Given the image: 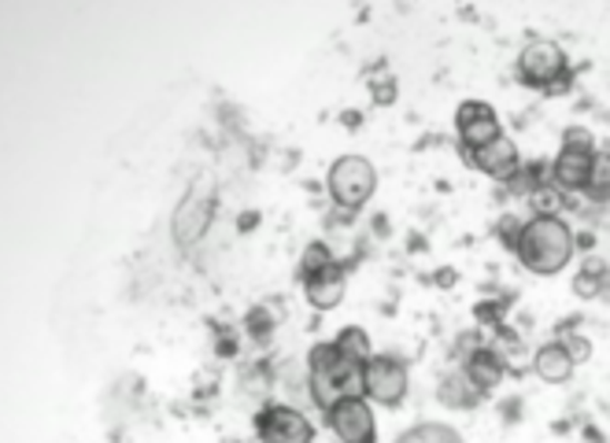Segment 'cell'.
Instances as JSON below:
<instances>
[{
  "mask_svg": "<svg viewBox=\"0 0 610 443\" xmlns=\"http://www.w3.org/2000/svg\"><path fill=\"white\" fill-rule=\"evenodd\" d=\"M584 197L596 203H610V152L592 155V174H589V185H584Z\"/></svg>",
  "mask_w": 610,
  "mask_h": 443,
  "instance_id": "obj_18",
  "label": "cell"
},
{
  "mask_svg": "<svg viewBox=\"0 0 610 443\" xmlns=\"http://www.w3.org/2000/svg\"><path fill=\"white\" fill-rule=\"evenodd\" d=\"M518 78H522V85L540 89V93H562L570 85V60L562 44L544 38L529 41L518 56Z\"/></svg>",
  "mask_w": 610,
  "mask_h": 443,
  "instance_id": "obj_3",
  "label": "cell"
},
{
  "mask_svg": "<svg viewBox=\"0 0 610 443\" xmlns=\"http://www.w3.org/2000/svg\"><path fill=\"white\" fill-rule=\"evenodd\" d=\"M562 344H567V351H570V359H573V362H589V359H592V340H589V336L570 333L567 340H562Z\"/></svg>",
  "mask_w": 610,
  "mask_h": 443,
  "instance_id": "obj_24",
  "label": "cell"
},
{
  "mask_svg": "<svg viewBox=\"0 0 610 443\" xmlns=\"http://www.w3.org/2000/svg\"><path fill=\"white\" fill-rule=\"evenodd\" d=\"M437 400L444 403V406H451V411H470V406H478V403L484 400V395H481L478 389H473L467 373L456 370V373H448V377L440 381Z\"/></svg>",
  "mask_w": 610,
  "mask_h": 443,
  "instance_id": "obj_14",
  "label": "cell"
},
{
  "mask_svg": "<svg viewBox=\"0 0 610 443\" xmlns=\"http://www.w3.org/2000/svg\"><path fill=\"white\" fill-rule=\"evenodd\" d=\"M596 300L610 303V270H607V278H603V285H600V295H596Z\"/></svg>",
  "mask_w": 610,
  "mask_h": 443,
  "instance_id": "obj_27",
  "label": "cell"
},
{
  "mask_svg": "<svg viewBox=\"0 0 610 443\" xmlns=\"http://www.w3.org/2000/svg\"><path fill=\"white\" fill-rule=\"evenodd\" d=\"M256 433L263 443H311L314 425L297 411V406L267 403L263 411L256 414Z\"/></svg>",
  "mask_w": 610,
  "mask_h": 443,
  "instance_id": "obj_6",
  "label": "cell"
},
{
  "mask_svg": "<svg viewBox=\"0 0 610 443\" xmlns=\"http://www.w3.org/2000/svg\"><path fill=\"white\" fill-rule=\"evenodd\" d=\"M529 203L537 208V214H548V219H559V211L567 208V197L556 189V185H544V189H537L533 197H529Z\"/></svg>",
  "mask_w": 610,
  "mask_h": 443,
  "instance_id": "obj_21",
  "label": "cell"
},
{
  "mask_svg": "<svg viewBox=\"0 0 610 443\" xmlns=\"http://www.w3.org/2000/svg\"><path fill=\"white\" fill-rule=\"evenodd\" d=\"M437 285H440V289L456 285V274H451V270H440V274H437Z\"/></svg>",
  "mask_w": 610,
  "mask_h": 443,
  "instance_id": "obj_26",
  "label": "cell"
},
{
  "mask_svg": "<svg viewBox=\"0 0 610 443\" xmlns=\"http://www.w3.org/2000/svg\"><path fill=\"white\" fill-rule=\"evenodd\" d=\"M326 181H330V197H333L337 208L359 211V208H367L370 197H374L378 170L363 155H341L330 167V178H326Z\"/></svg>",
  "mask_w": 610,
  "mask_h": 443,
  "instance_id": "obj_4",
  "label": "cell"
},
{
  "mask_svg": "<svg viewBox=\"0 0 610 443\" xmlns=\"http://www.w3.org/2000/svg\"><path fill=\"white\" fill-rule=\"evenodd\" d=\"M370 97H374V104H378V108H389L392 100H397V78L386 74L381 82H374V85H370Z\"/></svg>",
  "mask_w": 610,
  "mask_h": 443,
  "instance_id": "obj_23",
  "label": "cell"
},
{
  "mask_svg": "<svg viewBox=\"0 0 610 443\" xmlns=\"http://www.w3.org/2000/svg\"><path fill=\"white\" fill-rule=\"evenodd\" d=\"M244 325H248V336H252L256 344H267V340L274 336V314H270L267 306H256V311H248Z\"/></svg>",
  "mask_w": 610,
  "mask_h": 443,
  "instance_id": "obj_20",
  "label": "cell"
},
{
  "mask_svg": "<svg viewBox=\"0 0 610 443\" xmlns=\"http://www.w3.org/2000/svg\"><path fill=\"white\" fill-rule=\"evenodd\" d=\"M344 289H348V274L341 263H330L319 274L303 278V292H308V303L314 311H333L337 303L344 300Z\"/></svg>",
  "mask_w": 610,
  "mask_h": 443,
  "instance_id": "obj_12",
  "label": "cell"
},
{
  "mask_svg": "<svg viewBox=\"0 0 610 443\" xmlns=\"http://www.w3.org/2000/svg\"><path fill=\"white\" fill-rule=\"evenodd\" d=\"M326 422H330V429L341 443H374L378 440L374 411H370V403L363 400V395L330 406V411H326Z\"/></svg>",
  "mask_w": 610,
  "mask_h": 443,
  "instance_id": "obj_8",
  "label": "cell"
},
{
  "mask_svg": "<svg viewBox=\"0 0 610 443\" xmlns=\"http://www.w3.org/2000/svg\"><path fill=\"white\" fill-rule=\"evenodd\" d=\"M470 159V167H478L481 174H489V178H496V181H511L514 178V170L522 167L518 163V148H514V141L507 138H496L492 144H484V148H478L473 155H467Z\"/></svg>",
  "mask_w": 610,
  "mask_h": 443,
  "instance_id": "obj_10",
  "label": "cell"
},
{
  "mask_svg": "<svg viewBox=\"0 0 610 443\" xmlns=\"http://www.w3.org/2000/svg\"><path fill=\"white\" fill-rule=\"evenodd\" d=\"M456 130H459V144L467 148V155H473L484 144H492L496 138H503L500 115H496V108L484 104V100H467V104H459Z\"/></svg>",
  "mask_w": 610,
  "mask_h": 443,
  "instance_id": "obj_7",
  "label": "cell"
},
{
  "mask_svg": "<svg viewBox=\"0 0 610 443\" xmlns=\"http://www.w3.org/2000/svg\"><path fill=\"white\" fill-rule=\"evenodd\" d=\"M607 263L603 259H584L581 263V270H578V278H573V292L578 295H584V300H596L600 295V285H603V278H607Z\"/></svg>",
  "mask_w": 610,
  "mask_h": 443,
  "instance_id": "obj_17",
  "label": "cell"
},
{
  "mask_svg": "<svg viewBox=\"0 0 610 443\" xmlns=\"http://www.w3.org/2000/svg\"><path fill=\"white\" fill-rule=\"evenodd\" d=\"M397 443H462V436H459V429H451L444 422H422V425L407 429Z\"/></svg>",
  "mask_w": 610,
  "mask_h": 443,
  "instance_id": "obj_16",
  "label": "cell"
},
{
  "mask_svg": "<svg viewBox=\"0 0 610 443\" xmlns=\"http://www.w3.org/2000/svg\"><path fill=\"white\" fill-rule=\"evenodd\" d=\"M500 233H503V244L514 248L518 244V233H522V222H518V219H503L500 222Z\"/></svg>",
  "mask_w": 610,
  "mask_h": 443,
  "instance_id": "obj_25",
  "label": "cell"
},
{
  "mask_svg": "<svg viewBox=\"0 0 610 443\" xmlns=\"http://www.w3.org/2000/svg\"><path fill=\"white\" fill-rule=\"evenodd\" d=\"M363 395L378 406H400L407 400V366L392 355H374L363 366Z\"/></svg>",
  "mask_w": 610,
  "mask_h": 443,
  "instance_id": "obj_5",
  "label": "cell"
},
{
  "mask_svg": "<svg viewBox=\"0 0 610 443\" xmlns=\"http://www.w3.org/2000/svg\"><path fill=\"white\" fill-rule=\"evenodd\" d=\"M562 148H573V152H596L592 130H584V127H567V130H562Z\"/></svg>",
  "mask_w": 610,
  "mask_h": 443,
  "instance_id": "obj_22",
  "label": "cell"
},
{
  "mask_svg": "<svg viewBox=\"0 0 610 443\" xmlns=\"http://www.w3.org/2000/svg\"><path fill=\"white\" fill-rule=\"evenodd\" d=\"M573 366H578V362L570 359V351H567L562 340H551V344L537 348V355H533L537 377L548 381V384H567L573 377Z\"/></svg>",
  "mask_w": 610,
  "mask_h": 443,
  "instance_id": "obj_13",
  "label": "cell"
},
{
  "mask_svg": "<svg viewBox=\"0 0 610 443\" xmlns=\"http://www.w3.org/2000/svg\"><path fill=\"white\" fill-rule=\"evenodd\" d=\"M573 248H578V241H573L567 222L548 219V214H533L529 222H522L514 255L522 259V266L529 270V274L551 278V274H562V270L570 266Z\"/></svg>",
  "mask_w": 610,
  "mask_h": 443,
  "instance_id": "obj_1",
  "label": "cell"
},
{
  "mask_svg": "<svg viewBox=\"0 0 610 443\" xmlns=\"http://www.w3.org/2000/svg\"><path fill=\"white\" fill-rule=\"evenodd\" d=\"M462 373L470 377V384L478 389L481 395H489L496 384L503 381L507 373V355L500 348H473L467 362H462Z\"/></svg>",
  "mask_w": 610,
  "mask_h": 443,
  "instance_id": "obj_11",
  "label": "cell"
},
{
  "mask_svg": "<svg viewBox=\"0 0 610 443\" xmlns=\"http://www.w3.org/2000/svg\"><path fill=\"white\" fill-rule=\"evenodd\" d=\"M330 263H337V259H333V252L322 241L308 244V248H303V259H300V281L311 278V274H319V270H326Z\"/></svg>",
  "mask_w": 610,
  "mask_h": 443,
  "instance_id": "obj_19",
  "label": "cell"
},
{
  "mask_svg": "<svg viewBox=\"0 0 610 443\" xmlns=\"http://www.w3.org/2000/svg\"><path fill=\"white\" fill-rule=\"evenodd\" d=\"M337 348L344 351L348 359H356L359 366H367L370 359H374V348H370V336L363 333L359 325H344L341 333H337V340H333Z\"/></svg>",
  "mask_w": 610,
  "mask_h": 443,
  "instance_id": "obj_15",
  "label": "cell"
},
{
  "mask_svg": "<svg viewBox=\"0 0 610 443\" xmlns=\"http://www.w3.org/2000/svg\"><path fill=\"white\" fill-rule=\"evenodd\" d=\"M308 384L314 406L330 411L341 400H359L363 395V366L356 359H348L337 344H314L308 351Z\"/></svg>",
  "mask_w": 610,
  "mask_h": 443,
  "instance_id": "obj_2",
  "label": "cell"
},
{
  "mask_svg": "<svg viewBox=\"0 0 610 443\" xmlns=\"http://www.w3.org/2000/svg\"><path fill=\"white\" fill-rule=\"evenodd\" d=\"M592 155L596 152H573V148H562L551 163V185H556L562 197H573V192H584L592 174Z\"/></svg>",
  "mask_w": 610,
  "mask_h": 443,
  "instance_id": "obj_9",
  "label": "cell"
}]
</instances>
